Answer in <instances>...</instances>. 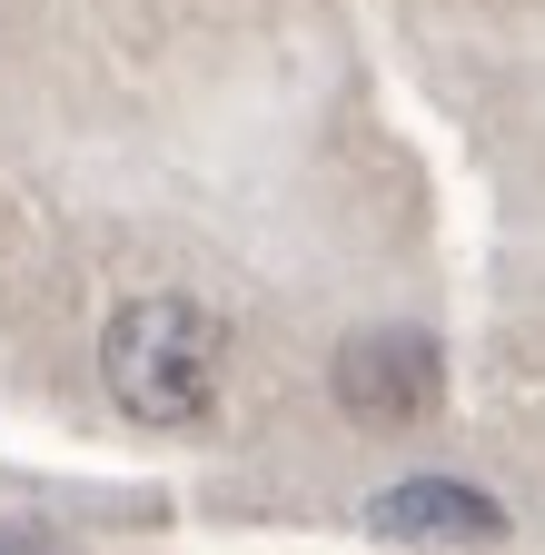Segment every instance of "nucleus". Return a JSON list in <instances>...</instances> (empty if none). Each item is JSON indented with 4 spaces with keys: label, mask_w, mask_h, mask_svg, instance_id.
I'll return each instance as SVG.
<instances>
[{
    "label": "nucleus",
    "mask_w": 545,
    "mask_h": 555,
    "mask_svg": "<svg viewBox=\"0 0 545 555\" xmlns=\"http://www.w3.org/2000/svg\"><path fill=\"white\" fill-rule=\"evenodd\" d=\"M219 367H229V327L159 288V298H129L109 327H100V387L119 416H140V427H198V416L219 406Z\"/></svg>",
    "instance_id": "f257e3e1"
},
{
    "label": "nucleus",
    "mask_w": 545,
    "mask_h": 555,
    "mask_svg": "<svg viewBox=\"0 0 545 555\" xmlns=\"http://www.w3.org/2000/svg\"><path fill=\"white\" fill-rule=\"evenodd\" d=\"M327 387L358 427H427L437 397H446V358H437L427 327H358L327 358Z\"/></svg>",
    "instance_id": "f03ea898"
},
{
    "label": "nucleus",
    "mask_w": 545,
    "mask_h": 555,
    "mask_svg": "<svg viewBox=\"0 0 545 555\" xmlns=\"http://www.w3.org/2000/svg\"><path fill=\"white\" fill-rule=\"evenodd\" d=\"M367 526L387 545H417V555H486L506 545V506L466 476H397L387 496L367 506Z\"/></svg>",
    "instance_id": "7ed1b4c3"
},
{
    "label": "nucleus",
    "mask_w": 545,
    "mask_h": 555,
    "mask_svg": "<svg viewBox=\"0 0 545 555\" xmlns=\"http://www.w3.org/2000/svg\"><path fill=\"white\" fill-rule=\"evenodd\" d=\"M0 555H80V545H60L50 526H11V535H0Z\"/></svg>",
    "instance_id": "20e7f679"
}]
</instances>
